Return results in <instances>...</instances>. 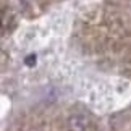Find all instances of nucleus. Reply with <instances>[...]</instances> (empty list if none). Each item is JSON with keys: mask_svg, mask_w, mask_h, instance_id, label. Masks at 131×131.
<instances>
[{"mask_svg": "<svg viewBox=\"0 0 131 131\" xmlns=\"http://www.w3.org/2000/svg\"><path fill=\"white\" fill-rule=\"evenodd\" d=\"M68 131H88V120L81 115H73L68 118Z\"/></svg>", "mask_w": 131, "mask_h": 131, "instance_id": "nucleus-1", "label": "nucleus"}, {"mask_svg": "<svg viewBox=\"0 0 131 131\" xmlns=\"http://www.w3.org/2000/svg\"><path fill=\"white\" fill-rule=\"evenodd\" d=\"M24 63H26L28 67H34V65H36V55H28L26 60H24Z\"/></svg>", "mask_w": 131, "mask_h": 131, "instance_id": "nucleus-2", "label": "nucleus"}]
</instances>
